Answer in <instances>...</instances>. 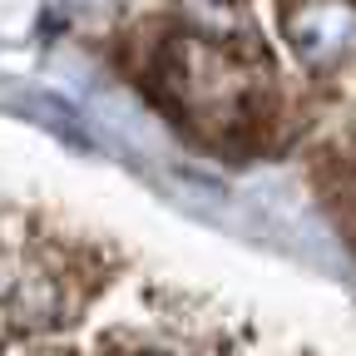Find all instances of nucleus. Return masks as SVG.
<instances>
[{
    "label": "nucleus",
    "mask_w": 356,
    "mask_h": 356,
    "mask_svg": "<svg viewBox=\"0 0 356 356\" xmlns=\"http://www.w3.org/2000/svg\"><path fill=\"white\" fill-rule=\"evenodd\" d=\"M287 40L307 65H332L356 40V6L351 0H297L287 10Z\"/></svg>",
    "instance_id": "f257e3e1"
},
{
    "label": "nucleus",
    "mask_w": 356,
    "mask_h": 356,
    "mask_svg": "<svg viewBox=\"0 0 356 356\" xmlns=\"http://www.w3.org/2000/svg\"><path fill=\"white\" fill-rule=\"evenodd\" d=\"M15 114H25V119H40V124H50L60 139H79L84 144V124H79V114L65 104V99H55V95H35V99H15Z\"/></svg>",
    "instance_id": "f03ea898"
}]
</instances>
